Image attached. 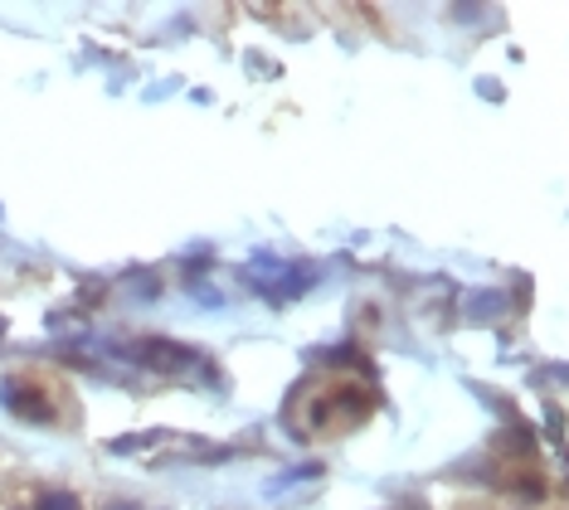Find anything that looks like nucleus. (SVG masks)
<instances>
[{
  "mask_svg": "<svg viewBox=\"0 0 569 510\" xmlns=\"http://www.w3.org/2000/svg\"><path fill=\"white\" fill-rule=\"evenodd\" d=\"M34 510H83V501H79L73 491L54 487V491H40V496H34Z\"/></svg>",
  "mask_w": 569,
  "mask_h": 510,
  "instance_id": "4",
  "label": "nucleus"
},
{
  "mask_svg": "<svg viewBox=\"0 0 569 510\" xmlns=\"http://www.w3.org/2000/svg\"><path fill=\"white\" fill-rule=\"evenodd\" d=\"M307 477H321V462H307V467H292V472H282L278 487H288V481H307Z\"/></svg>",
  "mask_w": 569,
  "mask_h": 510,
  "instance_id": "5",
  "label": "nucleus"
},
{
  "mask_svg": "<svg viewBox=\"0 0 569 510\" xmlns=\"http://www.w3.org/2000/svg\"><path fill=\"white\" fill-rule=\"evenodd\" d=\"M507 311V297L501 292H477L472 297V321H497Z\"/></svg>",
  "mask_w": 569,
  "mask_h": 510,
  "instance_id": "3",
  "label": "nucleus"
},
{
  "mask_svg": "<svg viewBox=\"0 0 569 510\" xmlns=\"http://www.w3.org/2000/svg\"><path fill=\"white\" fill-rule=\"evenodd\" d=\"M132 360H137V364H147V370L176 374V370H190V364H196L200 356H196L190 346H180V340H161V336H151V340H137Z\"/></svg>",
  "mask_w": 569,
  "mask_h": 510,
  "instance_id": "2",
  "label": "nucleus"
},
{
  "mask_svg": "<svg viewBox=\"0 0 569 510\" xmlns=\"http://www.w3.org/2000/svg\"><path fill=\"white\" fill-rule=\"evenodd\" d=\"M102 510H147L141 501H102Z\"/></svg>",
  "mask_w": 569,
  "mask_h": 510,
  "instance_id": "6",
  "label": "nucleus"
},
{
  "mask_svg": "<svg viewBox=\"0 0 569 510\" xmlns=\"http://www.w3.org/2000/svg\"><path fill=\"white\" fill-rule=\"evenodd\" d=\"M0 403H6L16 418H24V423H49L54 418V403H49V394L34 379H20V374H10V379H0Z\"/></svg>",
  "mask_w": 569,
  "mask_h": 510,
  "instance_id": "1",
  "label": "nucleus"
}]
</instances>
